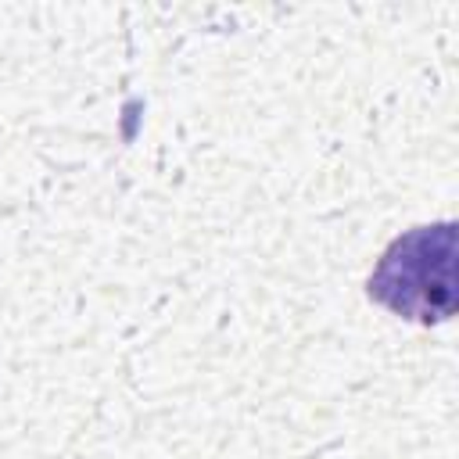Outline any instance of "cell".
<instances>
[{
    "label": "cell",
    "instance_id": "6da1fadb",
    "mask_svg": "<svg viewBox=\"0 0 459 459\" xmlns=\"http://www.w3.org/2000/svg\"><path fill=\"white\" fill-rule=\"evenodd\" d=\"M455 222L416 226L391 240L369 276V298L402 319L437 323L455 312Z\"/></svg>",
    "mask_w": 459,
    "mask_h": 459
}]
</instances>
